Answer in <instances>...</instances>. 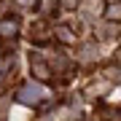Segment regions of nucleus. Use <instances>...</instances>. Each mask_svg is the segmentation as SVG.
Listing matches in <instances>:
<instances>
[{
	"label": "nucleus",
	"instance_id": "obj_1",
	"mask_svg": "<svg viewBox=\"0 0 121 121\" xmlns=\"http://www.w3.org/2000/svg\"><path fill=\"white\" fill-rule=\"evenodd\" d=\"M40 97H43V89H40V86H27L22 91V99H24V102H38Z\"/></svg>",
	"mask_w": 121,
	"mask_h": 121
},
{
	"label": "nucleus",
	"instance_id": "obj_2",
	"mask_svg": "<svg viewBox=\"0 0 121 121\" xmlns=\"http://www.w3.org/2000/svg\"><path fill=\"white\" fill-rule=\"evenodd\" d=\"M13 30H16V24H3V35H13Z\"/></svg>",
	"mask_w": 121,
	"mask_h": 121
}]
</instances>
